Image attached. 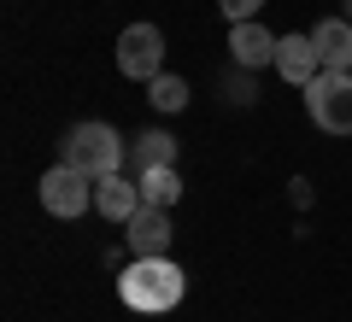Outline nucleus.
I'll use <instances>...</instances> for the list:
<instances>
[{
	"label": "nucleus",
	"instance_id": "nucleus-6",
	"mask_svg": "<svg viewBox=\"0 0 352 322\" xmlns=\"http://www.w3.org/2000/svg\"><path fill=\"white\" fill-rule=\"evenodd\" d=\"M129 252H135V258H164V252H170V211L164 205H141L135 217H129Z\"/></svg>",
	"mask_w": 352,
	"mask_h": 322
},
{
	"label": "nucleus",
	"instance_id": "nucleus-8",
	"mask_svg": "<svg viewBox=\"0 0 352 322\" xmlns=\"http://www.w3.org/2000/svg\"><path fill=\"white\" fill-rule=\"evenodd\" d=\"M141 205H147V199H141V182H129L124 170H112V176H100V182H94V211H100V217H112V223H129Z\"/></svg>",
	"mask_w": 352,
	"mask_h": 322
},
{
	"label": "nucleus",
	"instance_id": "nucleus-1",
	"mask_svg": "<svg viewBox=\"0 0 352 322\" xmlns=\"http://www.w3.org/2000/svg\"><path fill=\"white\" fill-rule=\"evenodd\" d=\"M188 293V275L176 270L170 258H129V270L118 275V299L141 317H164V310L182 305Z\"/></svg>",
	"mask_w": 352,
	"mask_h": 322
},
{
	"label": "nucleus",
	"instance_id": "nucleus-9",
	"mask_svg": "<svg viewBox=\"0 0 352 322\" xmlns=\"http://www.w3.org/2000/svg\"><path fill=\"white\" fill-rule=\"evenodd\" d=\"M317 71H323V65H317V41L311 36H282L276 41V76H282V82L305 88Z\"/></svg>",
	"mask_w": 352,
	"mask_h": 322
},
{
	"label": "nucleus",
	"instance_id": "nucleus-12",
	"mask_svg": "<svg viewBox=\"0 0 352 322\" xmlns=\"http://www.w3.org/2000/svg\"><path fill=\"white\" fill-rule=\"evenodd\" d=\"M135 182H141V199H147V205H164V211H170L176 199H182V182H176V164H164V170H141Z\"/></svg>",
	"mask_w": 352,
	"mask_h": 322
},
{
	"label": "nucleus",
	"instance_id": "nucleus-11",
	"mask_svg": "<svg viewBox=\"0 0 352 322\" xmlns=\"http://www.w3.org/2000/svg\"><path fill=\"white\" fill-rule=\"evenodd\" d=\"M129 164H135V176L141 170H164V164H176V141L164 135V129H147V135L129 141Z\"/></svg>",
	"mask_w": 352,
	"mask_h": 322
},
{
	"label": "nucleus",
	"instance_id": "nucleus-5",
	"mask_svg": "<svg viewBox=\"0 0 352 322\" xmlns=\"http://www.w3.org/2000/svg\"><path fill=\"white\" fill-rule=\"evenodd\" d=\"M118 71H124L129 82H153V76L164 71V36H159V24H129L124 36H118Z\"/></svg>",
	"mask_w": 352,
	"mask_h": 322
},
{
	"label": "nucleus",
	"instance_id": "nucleus-7",
	"mask_svg": "<svg viewBox=\"0 0 352 322\" xmlns=\"http://www.w3.org/2000/svg\"><path fill=\"white\" fill-rule=\"evenodd\" d=\"M276 41H282V36H270V30H264L258 18H247V24H235V30H229V59H235L241 71L276 65Z\"/></svg>",
	"mask_w": 352,
	"mask_h": 322
},
{
	"label": "nucleus",
	"instance_id": "nucleus-2",
	"mask_svg": "<svg viewBox=\"0 0 352 322\" xmlns=\"http://www.w3.org/2000/svg\"><path fill=\"white\" fill-rule=\"evenodd\" d=\"M65 164H76L82 176H112V170H124V135H118L112 124H76L71 135H65Z\"/></svg>",
	"mask_w": 352,
	"mask_h": 322
},
{
	"label": "nucleus",
	"instance_id": "nucleus-14",
	"mask_svg": "<svg viewBox=\"0 0 352 322\" xmlns=\"http://www.w3.org/2000/svg\"><path fill=\"white\" fill-rule=\"evenodd\" d=\"M217 6H223V18H229V24H247V18L258 12L264 0H217Z\"/></svg>",
	"mask_w": 352,
	"mask_h": 322
},
{
	"label": "nucleus",
	"instance_id": "nucleus-10",
	"mask_svg": "<svg viewBox=\"0 0 352 322\" xmlns=\"http://www.w3.org/2000/svg\"><path fill=\"white\" fill-rule=\"evenodd\" d=\"M311 41H317V65L323 71H352V24L346 18H323L311 30Z\"/></svg>",
	"mask_w": 352,
	"mask_h": 322
},
{
	"label": "nucleus",
	"instance_id": "nucleus-13",
	"mask_svg": "<svg viewBox=\"0 0 352 322\" xmlns=\"http://www.w3.org/2000/svg\"><path fill=\"white\" fill-rule=\"evenodd\" d=\"M153 112H182V106H188V82H182V76H153Z\"/></svg>",
	"mask_w": 352,
	"mask_h": 322
},
{
	"label": "nucleus",
	"instance_id": "nucleus-4",
	"mask_svg": "<svg viewBox=\"0 0 352 322\" xmlns=\"http://www.w3.org/2000/svg\"><path fill=\"white\" fill-rule=\"evenodd\" d=\"M36 199H41V211H47V217H82V211L94 205V176H82L76 164L59 159V164L36 182Z\"/></svg>",
	"mask_w": 352,
	"mask_h": 322
},
{
	"label": "nucleus",
	"instance_id": "nucleus-15",
	"mask_svg": "<svg viewBox=\"0 0 352 322\" xmlns=\"http://www.w3.org/2000/svg\"><path fill=\"white\" fill-rule=\"evenodd\" d=\"M346 24H352V0H346Z\"/></svg>",
	"mask_w": 352,
	"mask_h": 322
},
{
	"label": "nucleus",
	"instance_id": "nucleus-3",
	"mask_svg": "<svg viewBox=\"0 0 352 322\" xmlns=\"http://www.w3.org/2000/svg\"><path fill=\"white\" fill-rule=\"evenodd\" d=\"M305 112L323 135H352V71H317L305 82Z\"/></svg>",
	"mask_w": 352,
	"mask_h": 322
}]
</instances>
